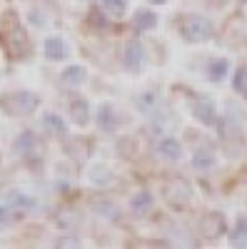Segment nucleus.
Masks as SVG:
<instances>
[{
    "label": "nucleus",
    "instance_id": "obj_25",
    "mask_svg": "<svg viewBox=\"0 0 247 249\" xmlns=\"http://www.w3.org/2000/svg\"><path fill=\"white\" fill-rule=\"evenodd\" d=\"M150 3H155V5H165V3H170V0H150Z\"/></svg>",
    "mask_w": 247,
    "mask_h": 249
},
{
    "label": "nucleus",
    "instance_id": "obj_19",
    "mask_svg": "<svg viewBox=\"0 0 247 249\" xmlns=\"http://www.w3.org/2000/svg\"><path fill=\"white\" fill-rule=\"evenodd\" d=\"M222 230H225V219L220 214H210L208 222H205V234H208V237H217V234H222Z\"/></svg>",
    "mask_w": 247,
    "mask_h": 249
},
{
    "label": "nucleus",
    "instance_id": "obj_11",
    "mask_svg": "<svg viewBox=\"0 0 247 249\" xmlns=\"http://www.w3.org/2000/svg\"><path fill=\"white\" fill-rule=\"evenodd\" d=\"M157 155H160L162 160H180L182 144H180L177 140H172V137H162V140L157 142Z\"/></svg>",
    "mask_w": 247,
    "mask_h": 249
},
{
    "label": "nucleus",
    "instance_id": "obj_22",
    "mask_svg": "<svg viewBox=\"0 0 247 249\" xmlns=\"http://www.w3.org/2000/svg\"><path fill=\"white\" fill-rule=\"evenodd\" d=\"M155 105H157L155 92H145V95H140V100H137V107H140L142 112H150Z\"/></svg>",
    "mask_w": 247,
    "mask_h": 249
},
{
    "label": "nucleus",
    "instance_id": "obj_20",
    "mask_svg": "<svg viewBox=\"0 0 247 249\" xmlns=\"http://www.w3.org/2000/svg\"><path fill=\"white\" fill-rule=\"evenodd\" d=\"M232 88H235V92H237V95L247 97V68H240V70L235 72V80H232Z\"/></svg>",
    "mask_w": 247,
    "mask_h": 249
},
{
    "label": "nucleus",
    "instance_id": "obj_5",
    "mask_svg": "<svg viewBox=\"0 0 247 249\" xmlns=\"http://www.w3.org/2000/svg\"><path fill=\"white\" fill-rule=\"evenodd\" d=\"M192 117L202 124H215L217 120V107H215V102L212 97H197L192 102Z\"/></svg>",
    "mask_w": 247,
    "mask_h": 249
},
{
    "label": "nucleus",
    "instance_id": "obj_16",
    "mask_svg": "<svg viewBox=\"0 0 247 249\" xmlns=\"http://www.w3.org/2000/svg\"><path fill=\"white\" fill-rule=\"evenodd\" d=\"M133 23L137 30H152V28H157V15L152 10H137Z\"/></svg>",
    "mask_w": 247,
    "mask_h": 249
},
{
    "label": "nucleus",
    "instance_id": "obj_12",
    "mask_svg": "<svg viewBox=\"0 0 247 249\" xmlns=\"http://www.w3.org/2000/svg\"><path fill=\"white\" fill-rule=\"evenodd\" d=\"M152 210V195L148 192V190H142V192H137L133 199H130V212L135 214V217H142V214H148Z\"/></svg>",
    "mask_w": 247,
    "mask_h": 249
},
{
    "label": "nucleus",
    "instance_id": "obj_2",
    "mask_svg": "<svg viewBox=\"0 0 247 249\" xmlns=\"http://www.w3.org/2000/svg\"><path fill=\"white\" fill-rule=\"evenodd\" d=\"M180 33L188 43H205V40L212 37L215 28L205 15H185L180 23Z\"/></svg>",
    "mask_w": 247,
    "mask_h": 249
},
{
    "label": "nucleus",
    "instance_id": "obj_1",
    "mask_svg": "<svg viewBox=\"0 0 247 249\" xmlns=\"http://www.w3.org/2000/svg\"><path fill=\"white\" fill-rule=\"evenodd\" d=\"M40 105V97L30 90H10L0 95V110L10 117H30Z\"/></svg>",
    "mask_w": 247,
    "mask_h": 249
},
{
    "label": "nucleus",
    "instance_id": "obj_8",
    "mask_svg": "<svg viewBox=\"0 0 247 249\" xmlns=\"http://www.w3.org/2000/svg\"><path fill=\"white\" fill-rule=\"evenodd\" d=\"M5 45H8V50L13 53V55H20V53H23L25 50V30L23 28H20L18 23H15V20H13V25H10V30L5 33Z\"/></svg>",
    "mask_w": 247,
    "mask_h": 249
},
{
    "label": "nucleus",
    "instance_id": "obj_7",
    "mask_svg": "<svg viewBox=\"0 0 247 249\" xmlns=\"http://www.w3.org/2000/svg\"><path fill=\"white\" fill-rule=\"evenodd\" d=\"M0 202L8 204L15 214H18V212H28L30 207H33V197H28L25 192H20V190H8Z\"/></svg>",
    "mask_w": 247,
    "mask_h": 249
},
{
    "label": "nucleus",
    "instance_id": "obj_10",
    "mask_svg": "<svg viewBox=\"0 0 247 249\" xmlns=\"http://www.w3.org/2000/svg\"><path fill=\"white\" fill-rule=\"evenodd\" d=\"M85 77H88V70L82 65H68V68H63V72H60V80H63L65 85H70V88L82 85Z\"/></svg>",
    "mask_w": 247,
    "mask_h": 249
},
{
    "label": "nucleus",
    "instance_id": "obj_14",
    "mask_svg": "<svg viewBox=\"0 0 247 249\" xmlns=\"http://www.w3.org/2000/svg\"><path fill=\"white\" fill-rule=\"evenodd\" d=\"M228 72H230V60H228V57H215V60H210L208 77H210L212 82L225 80V77H228Z\"/></svg>",
    "mask_w": 247,
    "mask_h": 249
},
{
    "label": "nucleus",
    "instance_id": "obj_4",
    "mask_svg": "<svg viewBox=\"0 0 247 249\" xmlns=\"http://www.w3.org/2000/svg\"><path fill=\"white\" fill-rule=\"evenodd\" d=\"M97 124H100L102 132H115L122 124V112L115 105L105 102V105H100V110H97Z\"/></svg>",
    "mask_w": 247,
    "mask_h": 249
},
{
    "label": "nucleus",
    "instance_id": "obj_17",
    "mask_svg": "<svg viewBox=\"0 0 247 249\" xmlns=\"http://www.w3.org/2000/svg\"><path fill=\"white\" fill-rule=\"evenodd\" d=\"M125 10H128V0H102V13L113 20L122 18Z\"/></svg>",
    "mask_w": 247,
    "mask_h": 249
},
{
    "label": "nucleus",
    "instance_id": "obj_23",
    "mask_svg": "<svg viewBox=\"0 0 247 249\" xmlns=\"http://www.w3.org/2000/svg\"><path fill=\"white\" fill-rule=\"evenodd\" d=\"M13 217H15V212L10 210L8 204L0 202V227H3V224H10V222H13Z\"/></svg>",
    "mask_w": 247,
    "mask_h": 249
},
{
    "label": "nucleus",
    "instance_id": "obj_18",
    "mask_svg": "<svg viewBox=\"0 0 247 249\" xmlns=\"http://www.w3.org/2000/svg\"><path fill=\"white\" fill-rule=\"evenodd\" d=\"M215 164V155L210 150H197L195 152V160H192V167L195 170H210Z\"/></svg>",
    "mask_w": 247,
    "mask_h": 249
},
{
    "label": "nucleus",
    "instance_id": "obj_24",
    "mask_svg": "<svg viewBox=\"0 0 247 249\" xmlns=\"http://www.w3.org/2000/svg\"><path fill=\"white\" fill-rule=\"evenodd\" d=\"M55 249H80V244H77V239L65 237V239H60V242H57V247H55Z\"/></svg>",
    "mask_w": 247,
    "mask_h": 249
},
{
    "label": "nucleus",
    "instance_id": "obj_15",
    "mask_svg": "<svg viewBox=\"0 0 247 249\" xmlns=\"http://www.w3.org/2000/svg\"><path fill=\"white\" fill-rule=\"evenodd\" d=\"M230 247L232 249H247V217L237 219V224L230 232Z\"/></svg>",
    "mask_w": 247,
    "mask_h": 249
},
{
    "label": "nucleus",
    "instance_id": "obj_3",
    "mask_svg": "<svg viewBox=\"0 0 247 249\" xmlns=\"http://www.w3.org/2000/svg\"><path fill=\"white\" fill-rule=\"evenodd\" d=\"M142 60H145V50H142L140 40H130L125 50H122V68L135 75L142 70Z\"/></svg>",
    "mask_w": 247,
    "mask_h": 249
},
{
    "label": "nucleus",
    "instance_id": "obj_6",
    "mask_svg": "<svg viewBox=\"0 0 247 249\" xmlns=\"http://www.w3.org/2000/svg\"><path fill=\"white\" fill-rule=\"evenodd\" d=\"M43 55H45V60H53V62L65 60V57H70V45L65 43L63 37L50 35V37H45V43H43Z\"/></svg>",
    "mask_w": 247,
    "mask_h": 249
},
{
    "label": "nucleus",
    "instance_id": "obj_13",
    "mask_svg": "<svg viewBox=\"0 0 247 249\" xmlns=\"http://www.w3.org/2000/svg\"><path fill=\"white\" fill-rule=\"evenodd\" d=\"M43 127H45L50 135L63 137V135L68 132V122L60 117L57 112H45V115H43Z\"/></svg>",
    "mask_w": 247,
    "mask_h": 249
},
{
    "label": "nucleus",
    "instance_id": "obj_9",
    "mask_svg": "<svg viewBox=\"0 0 247 249\" xmlns=\"http://www.w3.org/2000/svg\"><path fill=\"white\" fill-rule=\"evenodd\" d=\"M70 120L75 124H88V120H90V105H88V100H82V97H73L70 100Z\"/></svg>",
    "mask_w": 247,
    "mask_h": 249
},
{
    "label": "nucleus",
    "instance_id": "obj_21",
    "mask_svg": "<svg viewBox=\"0 0 247 249\" xmlns=\"http://www.w3.org/2000/svg\"><path fill=\"white\" fill-rule=\"evenodd\" d=\"M35 144V140H33V132H20L18 135V140H15V152H28L30 147Z\"/></svg>",
    "mask_w": 247,
    "mask_h": 249
}]
</instances>
